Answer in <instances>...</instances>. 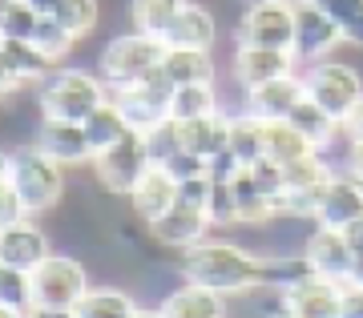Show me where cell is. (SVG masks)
Instances as JSON below:
<instances>
[{
	"instance_id": "obj_1",
	"label": "cell",
	"mask_w": 363,
	"mask_h": 318,
	"mask_svg": "<svg viewBox=\"0 0 363 318\" xmlns=\"http://www.w3.org/2000/svg\"><path fill=\"white\" fill-rule=\"evenodd\" d=\"M178 278L206 286L222 298H238V294L267 286L271 262L242 242H226V238H210L206 234L202 242H194L190 250L178 254Z\"/></svg>"
},
{
	"instance_id": "obj_2",
	"label": "cell",
	"mask_w": 363,
	"mask_h": 318,
	"mask_svg": "<svg viewBox=\"0 0 363 318\" xmlns=\"http://www.w3.org/2000/svg\"><path fill=\"white\" fill-rule=\"evenodd\" d=\"M9 186L21 198L25 214L40 217L49 210H57L61 198H65V169L52 157H45L33 141H25V145L9 149Z\"/></svg>"
},
{
	"instance_id": "obj_3",
	"label": "cell",
	"mask_w": 363,
	"mask_h": 318,
	"mask_svg": "<svg viewBox=\"0 0 363 318\" xmlns=\"http://www.w3.org/2000/svg\"><path fill=\"white\" fill-rule=\"evenodd\" d=\"M101 101H109V85L89 69H52L37 85V113L57 121H85Z\"/></svg>"
},
{
	"instance_id": "obj_4",
	"label": "cell",
	"mask_w": 363,
	"mask_h": 318,
	"mask_svg": "<svg viewBox=\"0 0 363 318\" xmlns=\"http://www.w3.org/2000/svg\"><path fill=\"white\" fill-rule=\"evenodd\" d=\"M162 57H166V40L130 28V33H117L105 40L101 57H97V76L109 85V93L125 89V85H138L150 73H157Z\"/></svg>"
},
{
	"instance_id": "obj_5",
	"label": "cell",
	"mask_w": 363,
	"mask_h": 318,
	"mask_svg": "<svg viewBox=\"0 0 363 318\" xmlns=\"http://www.w3.org/2000/svg\"><path fill=\"white\" fill-rule=\"evenodd\" d=\"M303 85H307V97L323 105L335 121H343V117L351 113V105L363 97L359 69L347 64V61H335V57L315 61V64H303Z\"/></svg>"
},
{
	"instance_id": "obj_6",
	"label": "cell",
	"mask_w": 363,
	"mask_h": 318,
	"mask_svg": "<svg viewBox=\"0 0 363 318\" xmlns=\"http://www.w3.org/2000/svg\"><path fill=\"white\" fill-rule=\"evenodd\" d=\"M89 270L77 254H57L52 250L37 270H33V298L37 306H57V310H73L81 294L89 290Z\"/></svg>"
},
{
	"instance_id": "obj_7",
	"label": "cell",
	"mask_w": 363,
	"mask_h": 318,
	"mask_svg": "<svg viewBox=\"0 0 363 318\" xmlns=\"http://www.w3.org/2000/svg\"><path fill=\"white\" fill-rule=\"evenodd\" d=\"M145 169H150V153H145V141L142 133H130V137H121L117 145H109L105 153L93 157V181L101 186V193L109 198H130V190L138 186Z\"/></svg>"
},
{
	"instance_id": "obj_8",
	"label": "cell",
	"mask_w": 363,
	"mask_h": 318,
	"mask_svg": "<svg viewBox=\"0 0 363 318\" xmlns=\"http://www.w3.org/2000/svg\"><path fill=\"white\" fill-rule=\"evenodd\" d=\"M291 4H295V45H291V52H295L298 64L327 61L339 45H347L343 25L323 4H315V0H291Z\"/></svg>"
},
{
	"instance_id": "obj_9",
	"label": "cell",
	"mask_w": 363,
	"mask_h": 318,
	"mask_svg": "<svg viewBox=\"0 0 363 318\" xmlns=\"http://www.w3.org/2000/svg\"><path fill=\"white\" fill-rule=\"evenodd\" d=\"M109 97L121 105V113H125V121H130L133 133H150V129H157L162 121H169V97H174V85H169L166 73L157 69V73H150L145 81H138V85L113 89Z\"/></svg>"
},
{
	"instance_id": "obj_10",
	"label": "cell",
	"mask_w": 363,
	"mask_h": 318,
	"mask_svg": "<svg viewBox=\"0 0 363 318\" xmlns=\"http://www.w3.org/2000/svg\"><path fill=\"white\" fill-rule=\"evenodd\" d=\"M238 45H259V49H286L295 45V4L291 0H259L247 4Z\"/></svg>"
},
{
	"instance_id": "obj_11",
	"label": "cell",
	"mask_w": 363,
	"mask_h": 318,
	"mask_svg": "<svg viewBox=\"0 0 363 318\" xmlns=\"http://www.w3.org/2000/svg\"><path fill=\"white\" fill-rule=\"evenodd\" d=\"M33 145H37L45 157H52L61 169H89L93 166V145H89V137H85L81 121L40 117L37 133H33Z\"/></svg>"
},
{
	"instance_id": "obj_12",
	"label": "cell",
	"mask_w": 363,
	"mask_h": 318,
	"mask_svg": "<svg viewBox=\"0 0 363 318\" xmlns=\"http://www.w3.org/2000/svg\"><path fill=\"white\" fill-rule=\"evenodd\" d=\"M303 262H307V270L319 274V278H331V282H343V286H347L351 266H355V250L347 246L343 229L311 226V234L303 238Z\"/></svg>"
},
{
	"instance_id": "obj_13",
	"label": "cell",
	"mask_w": 363,
	"mask_h": 318,
	"mask_svg": "<svg viewBox=\"0 0 363 318\" xmlns=\"http://www.w3.org/2000/svg\"><path fill=\"white\" fill-rule=\"evenodd\" d=\"M286 306L303 318H339V298H343V282L319 278L311 270H298L291 282L279 286Z\"/></svg>"
},
{
	"instance_id": "obj_14",
	"label": "cell",
	"mask_w": 363,
	"mask_h": 318,
	"mask_svg": "<svg viewBox=\"0 0 363 318\" xmlns=\"http://www.w3.org/2000/svg\"><path fill=\"white\" fill-rule=\"evenodd\" d=\"M355 217H363V181L347 169H335L327 178L323 193H319V214H315V226H331L343 229L351 226Z\"/></svg>"
},
{
	"instance_id": "obj_15",
	"label": "cell",
	"mask_w": 363,
	"mask_h": 318,
	"mask_svg": "<svg viewBox=\"0 0 363 318\" xmlns=\"http://www.w3.org/2000/svg\"><path fill=\"white\" fill-rule=\"evenodd\" d=\"M49 254H52L49 234L33 217H21L13 226H0V262L4 266H16V270H25V274H33Z\"/></svg>"
},
{
	"instance_id": "obj_16",
	"label": "cell",
	"mask_w": 363,
	"mask_h": 318,
	"mask_svg": "<svg viewBox=\"0 0 363 318\" xmlns=\"http://www.w3.org/2000/svg\"><path fill=\"white\" fill-rule=\"evenodd\" d=\"M307 97V85H303V73H286L274 76L267 85H255V89L242 93V109L262 121H286L291 109Z\"/></svg>"
},
{
	"instance_id": "obj_17",
	"label": "cell",
	"mask_w": 363,
	"mask_h": 318,
	"mask_svg": "<svg viewBox=\"0 0 363 318\" xmlns=\"http://www.w3.org/2000/svg\"><path fill=\"white\" fill-rule=\"evenodd\" d=\"M150 238H154L157 246H166V250H190L194 242H202L210 229V217H206V210H194V205H182V202H174L166 210V214L157 217V222H150Z\"/></svg>"
},
{
	"instance_id": "obj_18",
	"label": "cell",
	"mask_w": 363,
	"mask_h": 318,
	"mask_svg": "<svg viewBox=\"0 0 363 318\" xmlns=\"http://www.w3.org/2000/svg\"><path fill=\"white\" fill-rule=\"evenodd\" d=\"M303 64L295 61V52L286 49H259V45H238L234 52V81L242 85V93L255 89V85H267L274 76L298 73Z\"/></svg>"
},
{
	"instance_id": "obj_19",
	"label": "cell",
	"mask_w": 363,
	"mask_h": 318,
	"mask_svg": "<svg viewBox=\"0 0 363 318\" xmlns=\"http://www.w3.org/2000/svg\"><path fill=\"white\" fill-rule=\"evenodd\" d=\"M130 214L142 222V226H150V222H157V217L166 214L169 205L178 202V181H174V174H169L166 166H150L138 178V186L130 190Z\"/></svg>"
},
{
	"instance_id": "obj_20",
	"label": "cell",
	"mask_w": 363,
	"mask_h": 318,
	"mask_svg": "<svg viewBox=\"0 0 363 318\" xmlns=\"http://www.w3.org/2000/svg\"><path fill=\"white\" fill-rule=\"evenodd\" d=\"M166 49H202L210 52L218 45V21L210 13L206 4H198V0H186L182 4V13L174 16V25L166 28Z\"/></svg>"
},
{
	"instance_id": "obj_21",
	"label": "cell",
	"mask_w": 363,
	"mask_h": 318,
	"mask_svg": "<svg viewBox=\"0 0 363 318\" xmlns=\"http://www.w3.org/2000/svg\"><path fill=\"white\" fill-rule=\"evenodd\" d=\"M162 314H166V318H226V314H230V302H226L222 294L206 290V286L182 282L178 290L166 294Z\"/></svg>"
},
{
	"instance_id": "obj_22",
	"label": "cell",
	"mask_w": 363,
	"mask_h": 318,
	"mask_svg": "<svg viewBox=\"0 0 363 318\" xmlns=\"http://www.w3.org/2000/svg\"><path fill=\"white\" fill-rule=\"evenodd\" d=\"M178 129H182V149H190V153H198V157L210 161L230 141V113L226 109H214V113L194 117V121H178Z\"/></svg>"
},
{
	"instance_id": "obj_23",
	"label": "cell",
	"mask_w": 363,
	"mask_h": 318,
	"mask_svg": "<svg viewBox=\"0 0 363 318\" xmlns=\"http://www.w3.org/2000/svg\"><path fill=\"white\" fill-rule=\"evenodd\" d=\"M162 73H166V81L174 89H178V85H214L218 64H214V57L202 52V49H166Z\"/></svg>"
},
{
	"instance_id": "obj_24",
	"label": "cell",
	"mask_w": 363,
	"mask_h": 318,
	"mask_svg": "<svg viewBox=\"0 0 363 318\" xmlns=\"http://www.w3.org/2000/svg\"><path fill=\"white\" fill-rule=\"evenodd\" d=\"M142 306L133 302L130 290L121 286H89L73 306V318H138Z\"/></svg>"
},
{
	"instance_id": "obj_25",
	"label": "cell",
	"mask_w": 363,
	"mask_h": 318,
	"mask_svg": "<svg viewBox=\"0 0 363 318\" xmlns=\"http://www.w3.org/2000/svg\"><path fill=\"white\" fill-rule=\"evenodd\" d=\"M0 52H4V61H9V69H13L21 89L25 85H40L57 69V61H52L49 52H40L33 40H0Z\"/></svg>"
},
{
	"instance_id": "obj_26",
	"label": "cell",
	"mask_w": 363,
	"mask_h": 318,
	"mask_svg": "<svg viewBox=\"0 0 363 318\" xmlns=\"http://www.w3.org/2000/svg\"><path fill=\"white\" fill-rule=\"evenodd\" d=\"M286 121H291V125H295L298 133H303V137L311 141L315 149H331V145H335V141L343 137L339 121H335L331 113H327V109H323L319 101H311V97H303V101H298L295 109H291V117H286Z\"/></svg>"
},
{
	"instance_id": "obj_27",
	"label": "cell",
	"mask_w": 363,
	"mask_h": 318,
	"mask_svg": "<svg viewBox=\"0 0 363 318\" xmlns=\"http://www.w3.org/2000/svg\"><path fill=\"white\" fill-rule=\"evenodd\" d=\"M81 129H85V137H89V145H93V157H97V153H105L109 145H117L121 137H130V133H133L130 121H125V113H121V105H117L113 97L97 105V109H93L85 121H81Z\"/></svg>"
},
{
	"instance_id": "obj_28",
	"label": "cell",
	"mask_w": 363,
	"mask_h": 318,
	"mask_svg": "<svg viewBox=\"0 0 363 318\" xmlns=\"http://www.w3.org/2000/svg\"><path fill=\"white\" fill-rule=\"evenodd\" d=\"M226 145L242 157V166H255L259 157H267V121L247 113V109L230 113V141Z\"/></svg>"
},
{
	"instance_id": "obj_29",
	"label": "cell",
	"mask_w": 363,
	"mask_h": 318,
	"mask_svg": "<svg viewBox=\"0 0 363 318\" xmlns=\"http://www.w3.org/2000/svg\"><path fill=\"white\" fill-rule=\"evenodd\" d=\"M182 4L186 0H130L125 4V16H130V28H138V33L166 37V28L182 13Z\"/></svg>"
},
{
	"instance_id": "obj_30",
	"label": "cell",
	"mask_w": 363,
	"mask_h": 318,
	"mask_svg": "<svg viewBox=\"0 0 363 318\" xmlns=\"http://www.w3.org/2000/svg\"><path fill=\"white\" fill-rule=\"evenodd\" d=\"M315 153V145L303 133H298L291 121H267V157L279 161V166H291L298 157Z\"/></svg>"
},
{
	"instance_id": "obj_31",
	"label": "cell",
	"mask_w": 363,
	"mask_h": 318,
	"mask_svg": "<svg viewBox=\"0 0 363 318\" xmlns=\"http://www.w3.org/2000/svg\"><path fill=\"white\" fill-rule=\"evenodd\" d=\"M214 109H222L214 85H178L169 97V121H194V117H206Z\"/></svg>"
},
{
	"instance_id": "obj_32",
	"label": "cell",
	"mask_w": 363,
	"mask_h": 318,
	"mask_svg": "<svg viewBox=\"0 0 363 318\" xmlns=\"http://www.w3.org/2000/svg\"><path fill=\"white\" fill-rule=\"evenodd\" d=\"M49 16L57 25H65L77 40H85L101 25V0H57V8Z\"/></svg>"
},
{
	"instance_id": "obj_33",
	"label": "cell",
	"mask_w": 363,
	"mask_h": 318,
	"mask_svg": "<svg viewBox=\"0 0 363 318\" xmlns=\"http://www.w3.org/2000/svg\"><path fill=\"white\" fill-rule=\"evenodd\" d=\"M40 13L28 0H0V40H28Z\"/></svg>"
},
{
	"instance_id": "obj_34",
	"label": "cell",
	"mask_w": 363,
	"mask_h": 318,
	"mask_svg": "<svg viewBox=\"0 0 363 318\" xmlns=\"http://www.w3.org/2000/svg\"><path fill=\"white\" fill-rule=\"evenodd\" d=\"M28 40H33V45H37L40 52H49V57H52L57 64H61V61L69 57V52H73V49L81 45V40L73 37V33H69L65 25H57L52 16H40L37 28H33V37H28Z\"/></svg>"
},
{
	"instance_id": "obj_35",
	"label": "cell",
	"mask_w": 363,
	"mask_h": 318,
	"mask_svg": "<svg viewBox=\"0 0 363 318\" xmlns=\"http://www.w3.org/2000/svg\"><path fill=\"white\" fill-rule=\"evenodd\" d=\"M0 306H16V310H33L37 298H33V274L16 266H4L0 262Z\"/></svg>"
},
{
	"instance_id": "obj_36",
	"label": "cell",
	"mask_w": 363,
	"mask_h": 318,
	"mask_svg": "<svg viewBox=\"0 0 363 318\" xmlns=\"http://www.w3.org/2000/svg\"><path fill=\"white\" fill-rule=\"evenodd\" d=\"M206 217L214 229H242V214H238V198L226 181H214V193H210Z\"/></svg>"
},
{
	"instance_id": "obj_37",
	"label": "cell",
	"mask_w": 363,
	"mask_h": 318,
	"mask_svg": "<svg viewBox=\"0 0 363 318\" xmlns=\"http://www.w3.org/2000/svg\"><path fill=\"white\" fill-rule=\"evenodd\" d=\"M145 141V153H150V166H166L174 153H182V129L178 121H162L157 129L142 133Z\"/></svg>"
},
{
	"instance_id": "obj_38",
	"label": "cell",
	"mask_w": 363,
	"mask_h": 318,
	"mask_svg": "<svg viewBox=\"0 0 363 318\" xmlns=\"http://www.w3.org/2000/svg\"><path fill=\"white\" fill-rule=\"evenodd\" d=\"M247 174L255 178V186H259L271 202H279L283 198V190H286V178H283V166L279 161H271V157H259L255 166H247Z\"/></svg>"
},
{
	"instance_id": "obj_39",
	"label": "cell",
	"mask_w": 363,
	"mask_h": 318,
	"mask_svg": "<svg viewBox=\"0 0 363 318\" xmlns=\"http://www.w3.org/2000/svg\"><path fill=\"white\" fill-rule=\"evenodd\" d=\"M21 217L28 214L21 205V198L13 193V186H9V149H0V226H13Z\"/></svg>"
},
{
	"instance_id": "obj_40",
	"label": "cell",
	"mask_w": 363,
	"mask_h": 318,
	"mask_svg": "<svg viewBox=\"0 0 363 318\" xmlns=\"http://www.w3.org/2000/svg\"><path fill=\"white\" fill-rule=\"evenodd\" d=\"M210 193H214V178L210 174H198L190 181H178V202L182 205H194V210H206Z\"/></svg>"
},
{
	"instance_id": "obj_41",
	"label": "cell",
	"mask_w": 363,
	"mask_h": 318,
	"mask_svg": "<svg viewBox=\"0 0 363 318\" xmlns=\"http://www.w3.org/2000/svg\"><path fill=\"white\" fill-rule=\"evenodd\" d=\"M206 169H210V178H214V181H226V186H230V181L238 178L247 166H242V157H238V153L226 145V149H218V153L206 161Z\"/></svg>"
},
{
	"instance_id": "obj_42",
	"label": "cell",
	"mask_w": 363,
	"mask_h": 318,
	"mask_svg": "<svg viewBox=\"0 0 363 318\" xmlns=\"http://www.w3.org/2000/svg\"><path fill=\"white\" fill-rule=\"evenodd\" d=\"M166 169L174 174V181H190V178H198V174H210L206 157H198V153H190V149L174 153V157L166 161Z\"/></svg>"
},
{
	"instance_id": "obj_43",
	"label": "cell",
	"mask_w": 363,
	"mask_h": 318,
	"mask_svg": "<svg viewBox=\"0 0 363 318\" xmlns=\"http://www.w3.org/2000/svg\"><path fill=\"white\" fill-rule=\"evenodd\" d=\"M315 4H323V8L335 16L343 28H347L355 16H363V0H315Z\"/></svg>"
},
{
	"instance_id": "obj_44",
	"label": "cell",
	"mask_w": 363,
	"mask_h": 318,
	"mask_svg": "<svg viewBox=\"0 0 363 318\" xmlns=\"http://www.w3.org/2000/svg\"><path fill=\"white\" fill-rule=\"evenodd\" d=\"M339 318H363V286H343Z\"/></svg>"
},
{
	"instance_id": "obj_45",
	"label": "cell",
	"mask_w": 363,
	"mask_h": 318,
	"mask_svg": "<svg viewBox=\"0 0 363 318\" xmlns=\"http://www.w3.org/2000/svg\"><path fill=\"white\" fill-rule=\"evenodd\" d=\"M339 129H343V137L347 141H363V97L351 105V113L339 121Z\"/></svg>"
},
{
	"instance_id": "obj_46",
	"label": "cell",
	"mask_w": 363,
	"mask_h": 318,
	"mask_svg": "<svg viewBox=\"0 0 363 318\" xmlns=\"http://www.w3.org/2000/svg\"><path fill=\"white\" fill-rule=\"evenodd\" d=\"M343 169L363 181V141H347L343 145Z\"/></svg>"
},
{
	"instance_id": "obj_47",
	"label": "cell",
	"mask_w": 363,
	"mask_h": 318,
	"mask_svg": "<svg viewBox=\"0 0 363 318\" xmlns=\"http://www.w3.org/2000/svg\"><path fill=\"white\" fill-rule=\"evenodd\" d=\"M343 238H347V246L355 254H363V217H355L351 226H343Z\"/></svg>"
},
{
	"instance_id": "obj_48",
	"label": "cell",
	"mask_w": 363,
	"mask_h": 318,
	"mask_svg": "<svg viewBox=\"0 0 363 318\" xmlns=\"http://www.w3.org/2000/svg\"><path fill=\"white\" fill-rule=\"evenodd\" d=\"M343 40H347L351 49H363V16H355V21L343 28Z\"/></svg>"
},
{
	"instance_id": "obj_49",
	"label": "cell",
	"mask_w": 363,
	"mask_h": 318,
	"mask_svg": "<svg viewBox=\"0 0 363 318\" xmlns=\"http://www.w3.org/2000/svg\"><path fill=\"white\" fill-rule=\"evenodd\" d=\"M28 318H73V310H57V306H33Z\"/></svg>"
},
{
	"instance_id": "obj_50",
	"label": "cell",
	"mask_w": 363,
	"mask_h": 318,
	"mask_svg": "<svg viewBox=\"0 0 363 318\" xmlns=\"http://www.w3.org/2000/svg\"><path fill=\"white\" fill-rule=\"evenodd\" d=\"M347 286H363V254H355V266H351Z\"/></svg>"
},
{
	"instance_id": "obj_51",
	"label": "cell",
	"mask_w": 363,
	"mask_h": 318,
	"mask_svg": "<svg viewBox=\"0 0 363 318\" xmlns=\"http://www.w3.org/2000/svg\"><path fill=\"white\" fill-rule=\"evenodd\" d=\"M28 4H33V8H37L40 16H49L52 8H57V0H28Z\"/></svg>"
},
{
	"instance_id": "obj_52",
	"label": "cell",
	"mask_w": 363,
	"mask_h": 318,
	"mask_svg": "<svg viewBox=\"0 0 363 318\" xmlns=\"http://www.w3.org/2000/svg\"><path fill=\"white\" fill-rule=\"evenodd\" d=\"M0 318H28V310H16V306H0Z\"/></svg>"
},
{
	"instance_id": "obj_53",
	"label": "cell",
	"mask_w": 363,
	"mask_h": 318,
	"mask_svg": "<svg viewBox=\"0 0 363 318\" xmlns=\"http://www.w3.org/2000/svg\"><path fill=\"white\" fill-rule=\"evenodd\" d=\"M138 318H166V314H162V306H157V310H138Z\"/></svg>"
},
{
	"instance_id": "obj_54",
	"label": "cell",
	"mask_w": 363,
	"mask_h": 318,
	"mask_svg": "<svg viewBox=\"0 0 363 318\" xmlns=\"http://www.w3.org/2000/svg\"><path fill=\"white\" fill-rule=\"evenodd\" d=\"M274 318H303V314H295L291 306H283V310H279V314H274Z\"/></svg>"
},
{
	"instance_id": "obj_55",
	"label": "cell",
	"mask_w": 363,
	"mask_h": 318,
	"mask_svg": "<svg viewBox=\"0 0 363 318\" xmlns=\"http://www.w3.org/2000/svg\"><path fill=\"white\" fill-rule=\"evenodd\" d=\"M4 97H9V93H0V109H4Z\"/></svg>"
}]
</instances>
